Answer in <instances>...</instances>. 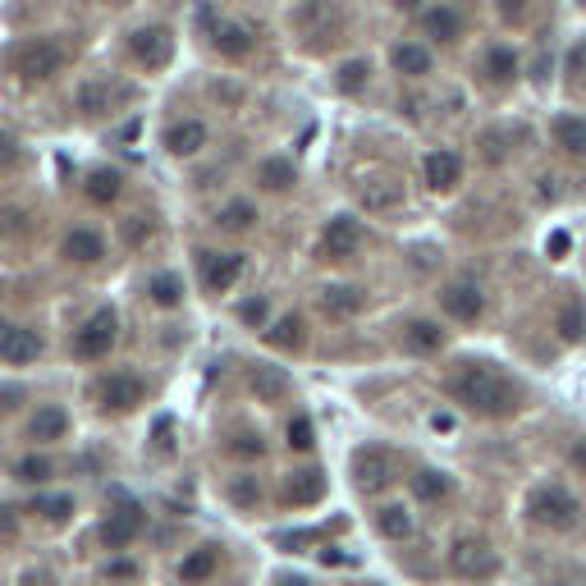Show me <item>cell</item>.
Masks as SVG:
<instances>
[{
    "mask_svg": "<svg viewBox=\"0 0 586 586\" xmlns=\"http://www.w3.org/2000/svg\"><path fill=\"white\" fill-rule=\"evenodd\" d=\"M142 527H147V513L129 500V504H120L115 513H106V522L97 527V541L106 545V550H129V545L142 536Z\"/></svg>",
    "mask_w": 586,
    "mask_h": 586,
    "instance_id": "ba28073f",
    "label": "cell"
},
{
    "mask_svg": "<svg viewBox=\"0 0 586 586\" xmlns=\"http://www.w3.org/2000/svg\"><path fill=\"white\" fill-rule=\"evenodd\" d=\"M55 477V463L46 454H28L14 463V481H23V486H42V481Z\"/></svg>",
    "mask_w": 586,
    "mask_h": 586,
    "instance_id": "1f68e13d",
    "label": "cell"
},
{
    "mask_svg": "<svg viewBox=\"0 0 586 586\" xmlns=\"http://www.w3.org/2000/svg\"><path fill=\"white\" fill-rule=\"evenodd\" d=\"M78 110L83 115H110L115 110V83L110 78H92L78 87Z\"/></svg>",
    "mask_w": 586,
    "mask_h": 586,
    "instance_id": "603a6c76",
    "label": "cell"
},
{
    "mask_svg": "<svg viewBox=\"0 0 586 586\" xmlns=\"http://www.w3.org/2000/svg\"><path fill=\"white\" fill-rule=\"evenodd\" d=\"M19 335H23L19 321H5V316H0V362H10V353H14V344H19Z\"/></svg>",
    "mask_w": 586,
    "mask_h": 586,
    "instance_id": "f35d334b",
    "label": "cell"
},
{
    "mask_svg": "<svg viewBox=\"0 0 586 586\" xmlns=\"http://www.w3.org/2000/svg\"><path fill=\"white\" fill-rule=\"evenodd\" d=\"M225 495H229V504H239V509H257L261 504V486H257V477H248V472H239V477L229 481Z\"/></svg>",
    "mask_w": 586,
    "mask_h": 586,
    "instance_id": "e575fe53",
    "label": "cell"
},
{
    "mask_svg": "<svg viewBox=\"0 0 586 586\" xmlns=\"http://www.w3.org/2000/svg\"><path fill=\"white\" fill-rule=\"evenodd\" d=\"M559 335H564L568 344H582V339H586V307H582V298H573V303L559 312Z\"/></svg>",
    "mask_w": 586,
    "mask_h": 586,
    "instance_id": "836d02e7",
    "label": "cell"
},
{
    "mask_svg": "<svg viewBox=\"0 0 586 586\" xmlns=\"http://www.w3.org/2000/svg\"><path fill=\"white\" fill-rule=\"evenodd\" d=\"M408 348L413 353H440L445 348V330L435 321H408Z\"/></svg>",
    "mask_w": 586,
    "mask_h": 586,
    "instance_id": "4dcf8cb0",
    "label": "cell"
},
{
    "mask_svg": "<svg viewBox=\"0 0 586 586\" xmlns=\"http://www.w3.org/2000/svg\"><path fill=\"white\" fill-rule=\"evenodd\" d=\"M376 532L385 541H408L413 536V513L403 504H385V509H376Z\"/></svg>",
    "mask_w": 586,
    "mask_h": 586,
    "instance_id": "d4e9b609",
    "label": "cell"
},
{
    "mask_svg": "<svg viewBox=\"0 0 586 586\" xmlns=\"http://www.w3.org/2000/svg\"><path fill=\"white\" fill-rule=\"evenodd\" d=\"M367 78H371L367 60H344V65H339V92H362Z\"/></svg>",
    "mask_w": 586,
    "mask_h": 586,
    "instance_id": "8d00e7d4",
    "label": "cell"
},
{
    "mask_svg": "<svg viewBox=\"0 0 586 586\" xmlns=\"http://www.w3.org/2000/svg\"><path fill=\"white\" fill-rule=\"evenodd\" d=\"M33 513L42 522H65L74 513V495H37L33 500Z\"/></svg>",
    "mask_w": 586,
    "mask_h": 586,
    "instance_id": "d590c367",
    "label": "cell"
},
{
    "mask_svg": "<svg viewBox=\"0 0 586 586\" xmlns=\"http://www.w3.org/2000/svg\"><path fill=\"white\" fill-rule=\"evenodd\" d=\"M554 147L573 161H586V115H559L554 120Z\"/></svg>",
    "mask_w": 586,
    "mask_h": 586,
    "instance_id": "ac0fdd59",
    "label": "cell"
},
{
    "mask_svg": "<svg viewBox=\"0 0 586 586\" xmlns=\"http://www.w3.org/2000/svg\"><path fill=\"white\" fill-rule=\"evenodd\" d=\"M500 14H504L509 23H518V19H522V0H500Z\"/></svg>",
    "mask_w": 586,
    "mask_h": 586,
    "instance_id": "7dc6e473",
    "label": "cell"
},
{
    "mask_svg": "<svg viewBox=\"0 0 586 586\" xmlns=\"http://www.w3.org/2000/svg\"><path fill=\"white\" fill-rule=\"evenodd\" d=\"M449 573L463 577V582H486V577L500 573V554L481 536H463V541L449 545Z\"/></svg>",
    "mask_w": 586,
    "mask_h": 586,
    "instance_id": "277c9868",
    "label": "cell"
},
{
    "mask_svg": "<svg viewBox=\"0 0 586 586\" xmlns=\"http://www.w3.org/2000/svg\"><path fill=\"white\" fill-rule=\"evenodd\" d=\"M527 522H536L545 532H564L577 522V500L564 486H536L527 495Z\"/></svg>",
    "mask_w": 586,
    "mask_h": 586,
    "instance_id": "3957f363",
    "label": "cell"
},
{
    "mask_svg": "<svg viewBox=\"0 0 586 586\" xmlns=\"http://www.w3.org/2000/svg\"><path fill=\"white\" fill-rule=\"evenodd\" d=\"M257 184L266 188V193H289V188L298 184V165L284 161V156H271V161H261Z\"/></svg>",
    "mask_w": 586,
    "mask_h": 586,
    "instance_id": "cb8c5ba5",
    "label": "cell"
},
{
    "mask_svg": "<svg viewBox=\"0 0 586 586\" xmlns=\"http://www.w3.org/2000/svg\"><path fill=\"white\" fill-rule=\"evenodd\" d=\"M174 55V33L165 23H142L129 33V60L142 69H161L165 60Z\"/></svg>",
    "mask_w": 586,
    "mask_h": 586,
    "instance_id": "52a82bcc",
    "label": "cell"
},
{
    "mask_svg": "<svg viewBox=\"0 0 586 586\" xmlns=\"http://www.w3.org/2000/svg\"><path fill=\"white\" fill-rule=\"evenodd\" d=\"M316 445V431H312V422L307 417H293L289 422V449H298V454H307V449Z\"/></svg>",
    "mask_w": 586,
    "mask_h": 586,
    "instance_id": "74e56055",
    "label": "cell"
},
{
    "mask_svg": "<svg viewBox=\"0 0 586 586\" xmlns=\"http://www.w3.org/2000/svg\"><path fill=\"white\" fill-rule=\"evenodd\" d=\"M211 46H216L225 60H243V55L252 51V33L243 23H216V28H211Z\"/></svg>",
    "mask_w": 586,
    "mask_h": 586,
    "instance_id": "44dd1931",
    "label": "cell"
},
{
    "mask_svg": "<svg viewBox=\"0 0 586 586\" xmlns=\"http://www.w3.org/2000/svg\"><path fill=\"white\" fill-rule=\"evenodd\" d=\"M449 399L472 417H509L518 408V385L490 362H463L449 376Z\"/></svg>",
    "mask_w": 586,
    "mask_h": 586,
    "instance_id": "6da1fadb",
    "label": "cell"
},
{
    "mask_svg": "<svg viewBox=\"0 0 586 586\" xmlns=\"http://www.w3.org/2000/svg\"><path fill=\"white\" fill-rule=\"evenodd\" d=\"M362 248V220L335 216L321 229V257H353Z\"/></svg>",
    "mask_w": 586,
    "mask_h": 586,
    "instance_id": "7c38bea8",
    "label": "cell"
},
{
    "mask_svg": "<svg viewBox=\"0 0 586 586\" xmlns=\"http://www.w3.org/2000/svg\"><path fill=\"white\" fill-rule=\"evenodd\" d=\"M422 179L431 193H449V188H458V179H463V161H458V152H449V147H431V152L422 156Z\"/></svg>",
    "mask_w": 586,
    "mask_h": 586,
    "instance_id": "8fae6325",
    "label": "cell"
},
{
    "mask_svg": "<svg viewBox=\"0 0 586 586\" xmlns=\"http://www.w3.org/2000/svg\"><path fill=\"white\" fill-rule=\"evenodd\" d=\"M115 344H120V312H115V307H97V312H92L83 326H78L74 353L83 362H101Z\"/></svg>",
    "mask_w": 586,
    "mask_h": 586,
    "instance_id": "5b68a950",
    "label": "cell"
},
{
    "mask_svg": "<svg viewBox=\"0 0 586 586\" xmlns=\"http://www.w3.org/2000/svg\"><path fill=\"white\" fill-rule=\"evenodd\" d=\"M124 188V174L115 170V165H97V170L87 174V197L92 202H115Z\"/></svg>",
    "mask_w": 586,
    "mask_h": 586,
    "instance_id": "83f0119b",
    "label": "cell"
},
{
    "mask_svg": "<svg viewBox=\"0 0 586 586\" xmlns=\"http://www.w3.org/2000/svg\"><path fill=\"white\" fill-rule=\"evenodd\" d=\"M440 307H445L449 321H458V326H472V321H481V312H486V293L477 289V284H445L440 289Z\"/></svg>",
    "mask_w": 586,
    "mask_h": 586,
    "instance_id": "30bf717a",
    "label": "cell"
},
{
    "mask_svg": "<svg viewBox=\"0 0 586 586\" xmlns=\"http://www.w3.org/2000/svg\"><path fill=\"white\" fill-rule=\"evenodd\" d=\"M147 399V385H142V376H129V371H115V376H106L97 385V403L101 413H133L138 403Z\"/></svg>",
    "mask_w": 586,
    "mask_h": 586,
    "instance_id": "9c48e42d",
    "label": "cell"
},
{
    "mask_svg": "<svg viewBox=\"0 0 586 586\" xmlns=\"http://www.w3.org/2000/svg\"><path fill=\"white\" fill-rule=\"evenodd\" d=\"M106 573H110V577H138V564H129V559H115Z\"/></svg>",
    "mask_w": 586,
    "mask_h": 586,
    "instance_id": "f6af8a7d",
    "label": "cell"
},
{
    "mask_svg": "<svg viewBox=\"0 0 586 586\" xmlns=\"http://www.w3.org/2000/svg\"><path fill=\"white\" fill-rule=\"evenodd\" d=\"M275 586H307V582H303V577H293V573H284V577H280V582H275Z\"/></svg>",
    "mask_w": 586,
    "mask_h": 586,
    "instance_id": "681fc988",
    "label": "cell"
},
{
    "mask_svg": "<svg viewBox=\"0 0 586 586\" xmlns=\"http://www.w3.org/2000/svg\"><path fill=\"white\" fill-rule=\"evenodd\" d=\"M399 10H408V14H422L426 10V0H394Z\"/></svg>",
    "mask_w": 586,
    "mask_h": 586,
    "instance_id": "c3c4849f",
    "label": "cell"
},
{
    "mask_svg": "<svg viewBox=\"0 0 586 586\" xmlns=\"http://www.w3.org/2000/svg\"><path fill=\"white\" fill-rule=\"evenodd\" d=\"M65 435H69V413L60 403L37 408V417L28 422V440H37V445H51V440H65Z\"/></svg>",
    "mask_w": 586,
    "mask_h": 586,
    "instance_id": "2e32d148",
    "label": "cell"
},
{
    "mask_svg": "<svg viewBox=\"0 0 586 586\" xmlns=\"http://www.w3.org/2000/svg\"><path fill=\"white\" fill-rule=\"evenodd\" d=\"M14 403H23V390L19 385H5V390H0V413H10Z\"/></svg>",
    "mask_w": 586,
    "mask_h": 586,
    "instance_id": "ee69618b",
    "label": "cell"
},
{
    "mask_svg": "<svg viewBox=\"0 0 586 586\" xmlns=\"http://www.w3.org/2000/svg\"><path fill=\"white\" fill-rule=\"evenodd\" d=\"M60 257L69 261V266H97L101 257H106V239H101L97 229H69L65 243H60Z\"/></svg>",
    "mask_w": 586,
    "mask_h": 586,
    "instance_id": "4fadbf2b",
    "label": "cell"
},
{
    "mask_svg": "<svg viewBox=\"0 0 586 586\" xmlns=\"http://www.w3.org/2000/svg\"><path fill=\"white\" fill-rule=\"evenodd\" d=\"M417 19H422V37L426 42H435V46L458 42V33H463V19H458L454 5H426Z\"/></svg>",
    "mask_w": 586,
    "mask_h": 586,
    "instance_id": "5bb4252c",
    "label": "cell"
},
{
    "mask_svg": "<svg viewBox=\"0 0 586 586\" xmlns=\"http://www.w3.org/2000/svg\"><path fill=\"white\" fill-rule=\"evenodd\" d=\"M147 293H152L156 307H179V303H184V280H179L174 271H161V275H152V280H147Z\"/></svg>",
    "mask_w": 586,
    "mask_h": 586,
    "instance_id": "f546056e",
    "label": "cell"
},
{
    "mask_svg": "<svg viewBox=\"0 0 586 586\" xmlns=\"http://www.w3.org/2000/svg\"><path fill=\"white\" fill-rule=\"evenodd\" d=\"M413 500H422V504L449 500V477L445 472H435V467H422V472L413 477Z\"/></svg>",
    "mask_w": 586,
    "mask_h": 586,
    "instance_id": "f1b7e54d",
    "label": "cell"
},
{
    "mask_svg": "<svg viewBox=\"0 0 586 586\" xmlns=\"http://www.w3.org/2000/svg\"><path fill=\"white\" fill-rule=\"evenodd\" d=\"M207 138H211V129L202 120H179V124H170L165 129V152L170 156H197L202 147H207Z\"/></svg>",
    "mask_w": 586,
    "mask_h": 586,
    "instance_id": "9a60e30c",
    "label": "cell"
},
{
    "mask_svg": "<svg viewBox=\"0 0 586 586\" xmlns=\"http://www.w3.org/2000/svg\"><path fill=\"white\" fill-rule=\"evenodd\" d=\"M394 69H399L403 78H426L435 69V55L426 51L422 42H399L394 46Z\"/></svg>",
    "mask_w": 586,
    "mask_h": 586,
    "instance_id": "7402d4cb",
    "label": "cell"
},
{
    "mask_svg": "<svg viewBox=\"0 0 586 586\" xmlns=\"http://www.w3.org/2000/svg\"><path fill=\"white\" fill-rule=\"evenodd\" d=\"M321 495H326V481H321V472H289V481H284V490H280V500L284 504H293V509H298V504H312V500H321Z\"/></svg>",
    "mask_w": 586,
    "mask_h": 586,
    "instance_id": "d6986e66",
    "label": "cell"
},
{
    "mask_svg": "<svg viewBox=\"0 0 586 586\" xmlns=\"http://www.w3.org/2000/svg\"><path fill=\"white\" fill-rule=\"evenodd\" d=\"M243 266H248L243 252H211V248L193 252V271H197V280H202L207 293H229L234 284H239Z\"/></svg>",
    "mask_w": 586,
    "mask_h": 586,
    "instance_id": "8992f818",
    "label": "cell"
},
{
    "mask_svg": "<svg viewBox=\"0 0 586 586\" xmlns=\"http://www.w3.org/2000/svg\"><path fill=\"white\" fill-rule=\"evenodd\" d=\"M564 74H573V78H586V42H577L573 51L564 55Z\"/></svg>",
    "mask_w": 586,
    "mask_h": 586,
    "instance_id": "60d3db41",
    "label": "cell"
},
{
    "mask_svg": "<svg viewBox=\"0 0 586 586\" xmlns=\"http://www.w3.org/2000/svg\"><path fill=\"white\" fill-rule=\"evenodd\" d=\"M568 463H573L577 472H582V477H586V440H577V445H573V454H568Z\"/></svg>",
    "mask_w": 586,
    "mask_h": 586,
    "instance_id": "bcb514c9",
    "label": "cell"
},
{
    "mask_svg": "<svg viewBox=\"0 0 586 586\" xmlns=\"http://www.w3.org/2000/svg\"><path fill=\"white\" fill-rule=\"evenodd\" d=\"M216 225L225 229V234H248V229L257 225V207H252L248 197H234V202H225V207H220Z\"/></svg>",
    "mask_w": 586,
    "mask_h": 586,
    "instance_id": "484cf974",
    "label": "cell"
},
{
    "mask_svg": "<svg viewBox=\"0 0 586 586\" xmlns=\"http://www.w3.org/2000/svg\"><path fill=\"white\" fill-rule=\"evenodd\" d=\"M5 65H10V74L23 78V83H51V78L65 69V46L51 42V37H28V42L10 46Z\"/></svg>",
    "mask_w": 586,
    "mask_h": 586,
    "instance_id": "7a4b0ae2",
    "label": "cell"
},
{
    "mask_svg": "<svg viewBox=\"0 0 586 586\" xmlns=\"http://www.w3.org/2000/svg\"><path fill=\"white\" fill-rule=\"evenodd\" d=\"M481 74H486V83L509 87L518 78V51L513 46H490L486 60H481Z\"/></svg>",
    "mask_w": 586,
    "mask_h": 586,
    "instance_id": "ffe728a7",
    "label": "cell"
},
{
    "mask_svg": "<svg viewBox=\"0 0 586 586\" xmlns=\"http://www.w3.org/2000/svg\"><path fill=\"white\" fill-rule=\"evenodd\" d=\"M353 477H358L362 490L390 486V454H385V449H362V454L353 458Z\"/></svg>",
    "mask_w": 586,
    "mask_h": 586,
    "instance_id": "e0dca14e",
    "label": "cell"
},
{
    "mask_svg": "<svg viewBox=\"0 0 586 586\" xmlns=\"http://www.w3.org/2000/svg\"><path fill=\"white\" fill-rule=\"evenodd\" d=\"M216 568H220V550H216V545H197L184 564H179V577H184V582H207Z\"/></svg>",
    "mask_w": 586,
    "mask_h": 586,
    "instance_id": "4316f807",
    "label": "cell"
},
{
    "mask_svg": "<svg viewBox=\"0 0 586 586\" xmlns=\"http://www.w3.org/2000/svg\"><path fill=\"white\" fill-rule=\"evenodd\" d=\"M239 316L248 321V326H261V316H266V298H252V303H243Z\"/></svg>",
    "mask_w": 586,
    "mask_h": 586,
    "instance_id": "7bdbcfd3",
    "label": "cell"
},
{
    "mask_svg": "<svg viewBox=\"0 0 586 586\" xmlns=\"http://www.w3.org/2000/svg\"><path fill=\"white\" fill-rule=\"evenodd\" d=\"M19 156H23L19 138H10V133H0V170H10V165H19Z\"/></svg>",
    "mask_w": 586,
    "mask_h": 586,
    "instance_id": "ab89813d",
    "label": "cell"
},
{
    "mask_svg": "<svg viewBox=\"0 0 586 586\" xmlns=\"http://www.w3.org/2000/svg\"><path fill=\"white\" fill-rule=\"evenodd\" d=\"M298 339H303V321L298 316H280L275 326H266V344L271 348H298Z\"/></svg>",
    "mask_w": 586,
    "mask_h": 586,
    "instance_id": "d6a6232c",
    "label": "cell"
},
{
    "mask_svg": "<svg viewBox=\"0 0 586 586\" xmlns=\"http://www.w3.org/2000/svg\"><path fill=\"white\" fill-rule=\"evenodd\" d=\"M14 536H19V509L0 504V541H14Z\"/></svg>",
    "mask_w": 586,
    "mask_h": 586,
    "instance_id": "b9f144b4",
    "label": "cell"
}]
</instances>
